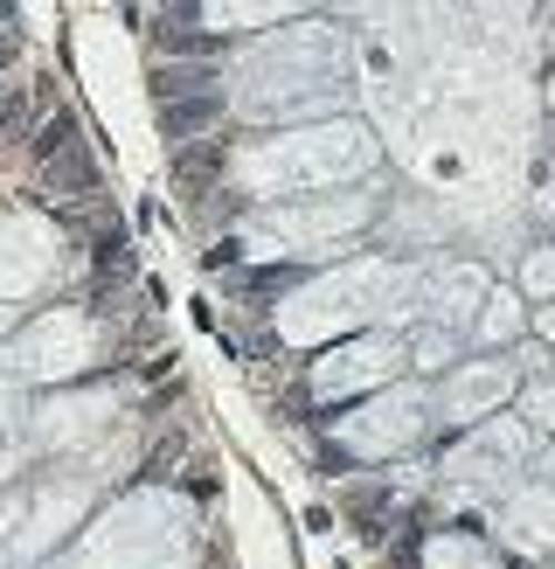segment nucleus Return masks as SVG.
<instances>
[{
	"label": "nucleus",
	"mask_w": 555,
	"mask_h": 569,
	"mask_svg": "<svg viewBox=\"0 0 555 569\" xmlns=\"http://www.w3.org/2000/svg\"><path fill=\"white\" fill-rule=\"evenodd\" d=\"M222 119V91L215 98H181V104H160V132L174 139V147H188L202 126H215Z\"/></svg>",
	"instance_id": "f257e3e1"
},
{
	"label": "nucleus",
	"mask_w": 555,
	"mask_h": 569,
	"mask_svg": "<svg viewBox=\"0 0 555 569\" xmlns=\"http://www.w3.org/2000/svg\"><path fill=\"white\" fill-rule=\"evenodd\" d=\"M153 91H160V104H181V98H215V70H202V63H167V70L153 77Z\"/></svg>",
	"instance_id": "f03ea898"
},
{
	"label": "nucleus",
	"mask_w": 555,
	"mask_h": 569,
	"mask_svg": "<svg viewBox=\"0 0 555 569\" xmlns=\"http://www.w3.org/2000/svg\"><path fill=\"white\" fill-rule=\"evenodd\" d=\"M42 167H49V188H56V194H91V188H98V167L83 160V147L63 153V160H42Z\"/></svg>",
	"instance_id": "7ed1b4c3"
},
{
	"label": "nucleus",
	"mask_w": 555,
	"mask_h": 569,
	"mask_svg": "<svg viewBox=\"0 0 555 569\" xmlns=\"http://www.w3.org/2000/svg\"><path fill=\"white\" fill-rule=\"evenodd\" d=\"M174 174L194 188V181H209V174H222V147H181L174 153Z\"/></svg>",
	"instance_id": "20e7f679"
},
{
	"label": "nucleus",
	"mask_w": 555,
	"mask_h": 569,
	"mask_svg": "<svg viewBox=\"0 0 555 569\" xmlns=\"http://www.w3.org/2000/svg\"><path fill=\"white\" fill-rule=\"evenodd\" d=\"M36 153H42V160H63V153H77V119H70V111H56V119L42 126Z\"/></svg>",
	"instance_id": "39448f33"
},
{
	"label": "nucleus",
	"mask_w": 555,
	"mask_h": 569,
	"mask_svg": "<svg viewBox=\"0 0 555 569\" xmlns=\"http://www.w3.org/2000/svg\"><path fill=\"white\" fill-rule=\"evenodd\" d=\"M285 284H299V264H271V271H250L243 292H285Z\"/></svg>",
	"instance_id": "423d86ee"
},
{
	"label": "nucleus",
	"mask_w": 555,
	"mask_h": 569,
	"mask_svg": "<svg viewBox=\"0 0 555 569\" xmlns=\"http://www.w3.org/2000/svg\"><path fill=\"white\" fill-rule=\"evenodd\" d=\"M21 119H28L21 83H0V132H21Z\"/></svg>",
	"instance_id": "0eeeda50"
}]
</instances>
